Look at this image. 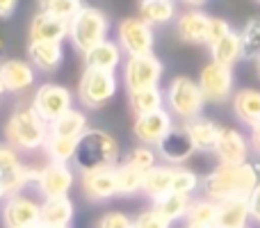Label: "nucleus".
<instances>
[{"label":"nucleus","mask_w":260,"mask_h":228,"mask_svg":"<svg viewBox=\"0 0 260 228\" xmlns=\"http://www.w3.org/2000/svg\"><path fill=\"white\" fill-rule=\"evenodd\" d=\"M260 185V169L253 162L244 165H217L206 178H201L203 197L212 201H231V199H249Z\"/></svg>","instance_id":"1"},{"label":"nucleus","mask_w":260,"mask_h":228,"mask_svg":"<svg viewBox=\"0 0 260 228\" xmlns=\"http://www.w3.org/2000/svg\"><path fill=\"white\" fill-rule=\"evenodd\" d=\"M119 157H121V146L117 137L108 130L89 128L80 137L73 165L80 174H87V171L105 169V167H117Z\"/></svg>","instance_id":"2"},{"label":"nucleus","mask_w":260,"mask_h":228,"mask_svg":"<svg viewBox=\"0 0 260 228\" xmlns=\"http://www.w3.org/2000/svg\"><path fill=\"white\" fill-rule=\"evenodd\" d=\"M50 135V123H46L35 108H18L5 123V142L12 144L16 151H37L44 148Z\"/></svg>","instance_id":"3"},{"label":"nucleus","mask_w":260,"mask_h":228,"mask_svg":"<svg viewBox=\"0 0 260 228\" xmlns=\"http://www.w3.org/2000/svg\"><path fill=\"white\" fill-rule=\"evenodd\" d=\"M203 105H206V96H203L201 87L197 80L187 76H176L165 89V108L171 112V116L183 123L192 119L203 116Z\"/></svg>","instance_id":"4"},{"label":"nucleus","mask_w":260,"mask_h":228,"mask_svg":"<svg viewBox=\"0 0 260 228\" xmlns=\"http://www.w3.org/2000/svg\"><path fill=\"white\" fill-rule=\"evenodd\" d=\"M108 30L110 21L105 16V12H101L99 7H89V5H85L69 21V39H71L73 48L80 50L82 55L108 39Z\"/></svg>","instance_id":"5"},{"label":"nucleus","mask_w":260,"mask_h":228,"mask_svg":"<svg viewBox=\"0 0 260 228\" xmlns=\"http://www.w3.org/2000/svg\"><path fill=\"white\" fill-rule=\"evenodd\" d=\"M119 78L112 71H99V69H85L80 82H78V101L85 110H101L117 96Z\"/></svg>","instance_id":"6"},{"label":"nucleus","mask_w":260,"mask_h":228,"mask_svg":"<svg viewBox=\"0 0 260 228\" xmlns=\"http://www.w3.org/2000/svg\"><path fill=\"white\" fill-rule=\"evenodd\" d=\"M199 87H201L206 103L221 105L226 101H233L235 96V76L233 69L217 62H208L199 73Z\"/></svg>","instance_id":"7"},{"label":"nucleus","mask_w":260,"mask_h":228,"mask_svg":"<svg viewBox=\"0 0 260 228\" xmlns=\"http://www.w3.org/2000/svg\"><path fill=\"white\" fill-rule=\"evenodd\" d=\"M32 108L46 123H53L69 110H73V94L64 85L44 82L37 87L35 96H32Z\"/></svg>","instance_id":"8"},{"label":"nucleus","mask_w":260,"mask_h":228,"mask_svg":"<svg viewBox=\"0 0 260 228\" xmlns=\"http://www.w3.org/2000/svg\"><path fill=\"white\" fill-rule=\"evenodd\" d=\"M165 67L155 55H137L128 57L123 64V87L128 91L148 89V87H160Z\"/></svg>","instance_id":"9"},{"label":"nucleus","mask_w":260,"mask_h":228,"mask_svg":"<svg viewBox=\"0 0 260 228\" xmlns=\"http://www.w3.org/2000/svg\"><path fill=\"white\" fill-rule=\"evenodd\" d=\"M119 46L128 57H137V55H153V46H155V37L148 23H144L139 16L123 18L119 23Z\"/></svg>","instance_id":"10"},{"label":"nucleus","mask_w":260,"mask_h":228,"mask_svg":"<svg viewBox=\"0 0 260 228\" xmlns=\"http://www.w3.org/2000/svg\"><path fill=\"white\" fill-rule=\"evenodd\" d=\"M73 183H76V171L71 165H62V162H48L46 167L39 169L37 176V192L46 199H64L69 197Z\"/></svg>","instance_id":"11"},{"label":"nucleus","mask_w":260,"mask_h":228,"mask_svg":"<svg viewBox=\"0 0 260 228\" xmlns=\"http://www.w3.org/2000/svg\"><path fill=\"white\" fill-rule=\"evenodd\" d=\"M0 219L5 228H27L39 224L41 219V203H37L27 194H16V197L3 199L0 208Z\"/></svg>","instance_id":"12"},{"label":"nucleus","mask_w":260,"mask_h":228,"mask_svg":"<svg viewBox=\"0 0 260 228\" xmlns=\"http://www.w3.org/2000/svg\"><path fill=\"white\" fill-rule=\"evenodd\" d=\"M80 189L87 201H91V203H103V201L119 197L117 167H105V169L80 174Z\"/></svg>","instance_id":"13"},{"label":"nucleus","mask_w":260,"mask_h":228,"mask_svg":"<svg viewBox=\"0 0 260 228\" xmlns=\"http://www.w3.org/2000/svg\"><path fill=\"white\" fill-rule=\"evenodd\" d=\"M174 125H176V119L171 116L169 110L162 108V110H157V112L135 116L133 135L139 144H144V146H157Z\"/></svg>","instance_id":"14"},{"label":"nucleus","mask_w":260,"mask_h":228,"mask_svg":"<svg viewBox=\"0 0 260 228\" xmlns=\"http://www.w3.org/2000/svg\"><path fill=\"white\" fill-rule=\"evenodd\" d=\"M155 151L162 162H167V165H171V167H180L197 153V148H194L187 128H185V123H183V125H174V128L165 135V139L155 146Z\"/></svg>","instance_id":"15"},{"label":"nucleus","mask_w":260,"mask_h":228,"mask_svg":"<svg viewBox=\"0 0 260 228\" xmlns=\"http://www.w3.org/2000/svg\"><path fill=\"white\" fill-rule=\"evenodd\" d=\"M249 153H251L249 137H244L238 128L221 125L219 142L215 146V155L219 165H244V162H249Z\"/></svg>","instance_id":"16"},{"label":"nucleus","mask_w":260,"mask_h":228,"mask_svg":"<svg viewBox=\"0 0 260 228\" xmlns=\"http://www.w3.org/2000/svg\"><path fill=\"white\" fill-rule=\"evenodd\" d=\"M35 67L25 59H5L0 62V80H3L5 89L12 94H21L27 91L35 85Z\"/></svg>","instance_id":"17"},{"label":"nucleus","mask_w":260,"mask_h":228,"mask_svg":"<svg viewBox=\"0 0 260 228\" xmlns=\"http://www.w3.org/2000/svg\"><path fill=\"white\" fill-rule=\"evenodd\" d=\"M210 21L212 16H208L201 9H187L178 16L176 23V32L185 44H208V32H210Z\"/></svg>","instance_id":"18"},{"label":"nucleus","mask_w":260,"mask_h":228,"mask_svg":"<svg viewBox=\"0 0 260 228\" xmlns=\"http://www.w3.org/2000/svg\"><path fill=\"white\" fill-rule=\"evenodd\" d=\"M27 35H30V44L32 41H57V44H62L69 37V21L53 16V14L39 12L32 16Z\"/></svg>","instance_id":"19"},{"label":"nucleus","mask_w":260,"mask_h":228,"mask_svg":"<svg viewBox=\"0 0 260 228\" xmlns=\"http://www.w3.org/2000/svg\"><path fill=\"white\" fill-rule=\"evenodd\" d=\"M249 221H253L249 199H231L217 203L215 228H249Z\"/></svg>","instance_id":"20"},{"label":"nucleus","mask_w":260,"mask_h":228,"mask_svg":"<svg viewBox=\"0 0 260 228\" xmlns=\"http://www.w3.org/2000/svg\"><path fill=\"white\" fill-rule=\"evenodd\" d=\"M27 57L37 71H57L64 59V48L57 41H32L27 44Z\"/></svg>","instance_id":"21"},{"label":"nucleus","mask_w":260,"mask_h":228,"mask_svg":"<svg viewBox=\"0 0 260 228\" xmlns=\"http://www.w3.org/2000/svg\"><path fill=\"white\" fill-rule=\"evenodd\" d=\"M121 59H123V50L119 46V41L105 39L85 53V69H99V71L114 73L121 67Z\"/></svg>","instance_id":"22"},{"label":"nucleus","mask_w":260,"mask_h":228,"mask_svg":"<svg viewBox=\"0 0 260 228\" xmlns=\"http://www.w3.org/2000/svg\"><path fill=\"white\" fill-rule=\"evenodd\" d=\"M185 128H187L189 139H192L194 148L199 153H215V146L219 142V133H221L219 123H215L208 116H199V119L187 121Z\"/></svg>","instance_id":"23"},{"label":"nucleus","mask_w":260,"mask_h":228,"mask_svg":"<svg viewBox=\"0 0 260 228\" xmlns=\"http://www.w3.org/2000/svg\"><path fill=\"white\" fill-rule=\"evenodd\" d=\"M233 105V114L235 119L242 125H247L249 130L260 125V89H238L231 101Z\"/></svg>","instance_id":"24"},{"label":"nucleus","mask_w":260,"mask_h":228,"mask_svg":"<svg viewBox=\"0 0 260 228\" xmlns=\"http://www.w3.org/2000/svg\"><path fill=\"white\" fill-rule=\"evenodd\" d=\"M37 176H39V169L25 165V162H21V165H16L14 169L0 174V194H3V199L23 194L25 187L37 183Z\"/></svg>","instance_id":"25"},{"label":"nucleus","mask_w":260,"mask_h":228,"mask_svg":"<svg viewBox=\"0 0 260 228\" xmlns=\"http://www.w3.org/2000/svg\"><path fill=\"white\" fill-rule=\"evenodd\" d=\"M73 217H76V206L69 197L46 199L41 203V226H71Z\"/></svg>","instance_id":"26"},{"label":"nucleus","mask_w":260,"mask_h":228,"mask_svg":"<svg viewBox=\"0 0 260 228\" xmlns=\"http://www.w3.org/2000/svg\"><path fill=\"white\" fill-rule=\"evenodd\" d=\"M174 185V167L171 165H157L151 171L144 174V185H142V194H146L151 201L165 197L171 192Z\"/></svg>","instance_id":"27"},{"label":"nucleus","mask_w":260,"mask_h":228,"mask_svg":"<svg viewBox=\"0 0 260 228\" xmlns=\"http://www.w3.org/2000/svg\"><path fill=\"white\" fill-rule=\"evenodd\" d=\"M128 108L135 116L157 112V110L165 108V89H160V87H148V89L128 91Z\"/></svg>","instance_id":"28"},{"label":"nucleus","mask_w":260,"mask_h":228,"mask_svg":"<svg viewBox=\"0 0 260 228\" xmlns=\"http://www.w3.org/2000/svg\"><path fill=\"white\" fill-rule=\"evenodd\" d=\"M89 130V121L87 114L82 110H69L67 114H62L57 121L50 123V135H57V137H69V139H80L82 135Z\"/></svg>","instance_id":"29"},{"label":"nucleus","mask_w":260,"mask_h":228,"mask_svg":"<svg viewBox=\"0 0 260 228\" xmlns=\"http://www.w3.org/2000/svg\"><path fill=\"white\" fill-rule=\"evenodd\" d=\"M210 55H212V62L217 64H224V67L233 69L235 64L242 59V39H240V32H229L221 41L210 46Z\"/></svg>","instance_id":"30"},{"label":"nucleus","mask_w":260,"mask_h":228,"mask_svg":"<svg viewBox=\"0 0 260 228\" xmlns=\"http://www.w3.org/2000/svg\"><path fill=\"white\" fill-rule=\"evenodd\" d=\"M189 203H192V197H185V194H178V192H169V194H165V197L155 199L151 208L157 210L162 217H167V219L174 224V221L187 217Z\"/></svg>","instance_id":"31"},{"label":"nucleus","mask_w":260,"mask_h":228,"mask_svg":"<svg viewBox=\"0 0 260 228\" xmlns=\"http://www.w3.org/2000/svg\"><path fill=\"white\" fill-rule=\"evenodd\" d=\"M176 16L174 0H142L139 3V18L148 25H165Z\"/></svg>","instance_id":"32"},{"label":"nucleus","mask_w":260,"mask_h":228,"mask_svg":"<svg viewBox=\"0 0 260 228\" xmlns=\"http://www.w3.org/2000/svg\"><path fill=\"white\" fill-rule=\"evenodd\" d=\"M78 144L80 139H69V137H57V135H48L44 144V153L48 162H62V165H73L78 153Z\"/></svg>","instance_id":"33"},{"label":"nucleus","mask_w":260,"mask_h":228,"mask_svg":"<svg viewBox=\"0 0 260 228\" xmlns=\"http://www.w3.org/2000/svg\"><path fill=\"white\" fill-rule=\"evenodd\" d=\"M215 217H217V201H212L208 197H199V199H192V203H189L185 221L187 224L215 226Z\"/></svg>","instance_id":"34"},{"label":"nucleus","mask_w":260,"mask_h":228,"mask_svg":"<svg viewBox=\"0 0 260 228\" xmlns=\"http://www.w3.org/2000/svg\"><path fill=\"white\" fill-rule=\"evenodd\" d=\"M117 180H119V197H135L142 192L144 171L135 169L130 165H117Z\"/></svg>","instance_id":"35"},{"label":"nucleus","mask_w":260,"mask_h":228,"mask_svg":"<svg viewBox=\"0 0 260 228\" xmlns=\"http://www.w3.org/2000/svg\"><path fill=\"white\" fill-rule=\"evenodd\" d=\"M242 39V59H260V18H251L240 32Z\"/></svg>","instance_id":"36"},{"label":"nucleus","mask_w":260,"mask_h":228,"mask_svg":"<svg viewBox=\"0 0 260 228\" xmlns=\"http://www.w3.org/2000/svg\"><path fill=\"white\" fill-rule=\"evenodd\" d=\"M157 151L153 146H144V144H137V146H133L130 151L126 153V157H123V165H130L135 167V169L139 171H151L153 167H157Z\"/></svg>","instance_id":"37"},{"label":"nucleus","mask_w":260,"mask_h":228,"mask_svg":"<svg viewBox=\"0 0 260 228\" xmlns=\"http://www.w3.org/2000/svg\"><path fill=\"white\" fill-rule=\"evenodd\" d=\"M82 7V0H39V12L53 14L64 21H71Z\"/></svg>","instance_id":"38"},{"label":"nucleus","mask_w":260,"mask_h":228,"mask_svg":"<svg viewBox=\"0 0 260 228\" xmlns=\"http://www.w3.org/2000/svg\"><path fill=\"white\" fill-rule=\"evenodd\" d=\"M201 187V178L194 174L187 167H174V185H171V192L185 194V197H192L197 189Z\"/></svg>","instance_id":"39"},{"label":"nucleus","mask_w":260,"mask_h":228,"mask_svg":"<svg viewBox=\"0 0 260 228\" xmlns=\"http://www.w3.org/2000/svg\"><path fill=\"white\" fill-rule=\"evenodd\" d=\"M135 228H171V221L162 217L157 210L148 208V210H142L135 217Z\"/></svg>","instance_id":"40"},{"label":"nucleus","mask_w":260,"mask_h":228,"mask_svg":"<svg viewBox=\"0 0 260 228\" xmlns=\"http://www.w3.org/2000/svg\"><path fill=\"white\" fill-rule=\"evenodd\" d=\"M96 228H135V219H130L121 210H110L99 219Z\"/></svg>","instance_id":"41"},{"label":"nucleus","mask_w":260,"mask_h":228,"mask_svg":"<svg viewBox=\"0 0 260 228\" xmlns=\"http://www.w3.org/2000/svg\"><path fill=\"white\" fill-rule=\"evenodd\" d=\"M21 151H16V148L12 146V144L7 142H0V174H5V171L14 169L16 165H21Z\"/></svg>","instance_id":"42"},{"label":"nucleus","mask_w":260,"mask_h":228,"mask_svg":"<svg viewBox=\"0 0 260 228\" xmlns=\"http://www.w3.org/2000/svg\"><path fill=\"white\" fill-rule=\"evenodd\" d=\"M229 32H233V27H231L229 21H224V18H212L210 21V32H208V46L221 41Z\"/></svg>","instance_id":"43"},{"label":"nucleus","mask_w":260,"mask_h":228,"mask_svg":"<svg viewBox=\"0 0 260 228\" xmlns=\"http://www.w3.org/2000/svg\"><path fill=\"white\" fill-rule=\"evenodd\" d=\"M249 208H251V219L260 224V185L251 192V197H249Z\"/></svg>","instance_id":"44"},{"label":"nucleus","mask_w":260,"mask_h":228,"mask_svg":"<svg viewBox=\"0 0 260 228\" xmlns=\"http://www.w3.org/2000/svg\"><path fill=\"white\" fill-rule=\"evenodd\" d=\"M18 7V0H0V18H9Z\"/></svg>","instance_id":"45"},{"label":"nucleus","mask_w":260,"mask_h":228,"mask_svg":"<svg viewBox=\"0 0 260 228\" xmlns=\"http://www.w3.org/2000/svg\"><path fill=\"white\" fill-rule=\"evenodd\" d=\"M249 144H251V151L260 155V125L256 128H251V133H249Z\"/></svg>","instance_id":"46"},{"label":"nucleus","mask_w":260,"mask_h":228,"mask_svg":"<svg viewBox=\"0 0 260 228\" xmlns=\"http://www.w3.org/2000/svg\"><path fill=\"white\" fill-rule=\"evenodd\" d=\"M185 5H189L192 9H199V7H203V5L208 3V0H183Z\"/></svg>","instance_id":"47"},{"label":"nucleus","mask_w":260,"mask_h":228,"mask_svg":"<svg viewBox=\"0 0 260 228\" xmlns=\"http://www.w3.org/2000/svg\"><path fill=\"white\" fill-rule=\"evenodd\" d=\"M185 228H215V226H206V224H187Z\"/></svg>","instance_id":"48"},{"label":"nucleus","mask_w":260,"mask_h":228,"mask_svg":"<svg viewBox=\"0 0 260 228\" xmlns=\"http://www.w3.org/2000/svg\"><path fill=\"white\" fill-rule=\"evenodd\" d=\"M44 228H71V226H44Z\"/></svg>","instance_id":"49"},{"label":"nucleus","mask_w":260,"mask_h":228,"mask_svg":"<svg viewBox=\"0 0 260 228\" xmlns=\"http://www.w3.org/2000/svg\"><path fill=\"white\" fill-rule=\"evenodd\" d=\"M5 48V41H3V37H0V50H3Z\"/></svg>","instance_id":"50"},{"label":"nucleus","mask_w":260,"mask_h":228,"mask_svg":"<svg viewBox=\"0 0 260 228\" xmlns=\"http://www.w3.org/2000/svg\"><path fill=\"white\" fill-rule=\"evenodd\" d=\"M27 228H44V226H41V224H35V226H27Z\"/></svg>","instance_id":"51"},{"label":"nucleus","mask_w":260,"mask_h":228,"mask_svg":"<svg viewBox=\"0 0 260 228\" xmlns=\"http://www.w3.org/2000/svg\"><path fill=\"white\" fill-rule=\"evenodd\" d=\"M256 64H258V76H260V59H258V62H256Z\"/></svg>","instance_id":"52"},{"label":"nucleus","mask_w":260,"mask_h":228,"mask_svg":"<svg viewBox=\"0 0 260 228\" xmlns=\"http://www.w3.org/2000/svg\"><path fill=\"white\" fill-rule=\"evenodd\" d=\"M0 203H3V197H0Z\"/></svg>","instance_id":"53"},{"label":"nucleus","mask_w":260,"mask_h":228,"mask_svg":"<svg viewBox=\"0 0 260 228\" xmlns=\"http://www.w3.org/2000/svg\"><path fill=\"white\" fill-rule=\"evenodd\" d=\"M256 3H260V0H256Z\"/></svg>","instance_id":"54"},{"label":"nucleus","mask_w":260,"mask_h":228,"mask_svg":"<svg viewBox=\"0 0 260 228\" xmlns=\"http://www.w3.org/2000/svg\"><path fill=\"white\" fill-rule=\"evenodd\" d=\"M0 197H3V194H0Z\"/></svg>","instance_id":"55"}]
</instances>
